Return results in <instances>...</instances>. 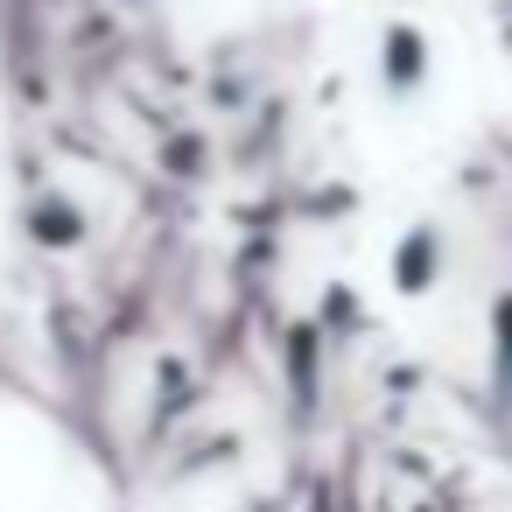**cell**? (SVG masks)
I'll use <instances>...</instances> for the list:
<instances>
[{"mask_svg":"<svg viewBox=\"0 0 512 512\" xmlns=\"http://www.w3.org/2000/svg\"><path fill=\"white\" fill-rule=\"evenodd\" d=\"M435 71H442L435 36H428L421 22H407V15H400V22H379L372 43H365V57H358V85H365L386 113H407L414 99H428Z\"/></svg>","mask_w":512,"mask_h":512,"instance_id":"cell-1","label":"cell"}]
</instances>
